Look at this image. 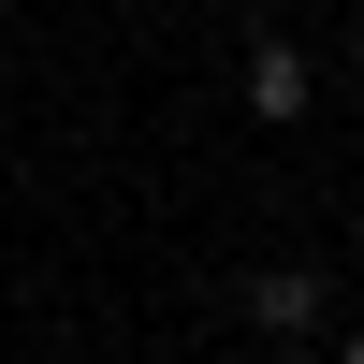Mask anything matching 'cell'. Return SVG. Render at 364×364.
<instances>
[{
	"label": "cell",
	"instance_id": "cell-1",
	"mask_svg": "<svg viewBox=\"0 0 364 364\" xmlns=\"http://www.w3.org/2000/svg\"><path fill=\"white\" fill-rule=\"evenodd\" d=\"M233 306H248V336H262V350L336 336V277H321V262H248V291H233Z\"/></svg>",
	"mask_w": 364,
	"mask_h": 364
},
{
	"label": "cell",
	"instance_id": "cell-2",
	"mask_svg": "<svg viewBox=\"0 0 364 364\" xmlns=\"http://www.w3.org/2000/svg\"><path fill=\"white\" fill-rule=\"evenodd\" d=\"M233 102H248V117H262V132H291V117H306V102H321V58H306V44H291V29H262V44H248V58H233Z\"/></svg>",
	"mask_w": 364,
	"mask_h": 364
},
{
	"label": "cell",
	"instance_id": "cell-3",
	"mask_svg": "<svg viewBox=\"0 0 364 364\" xmlns=\"http://www.w3.org/2000/svg\"><path fill=\"white\" fill-rule=\"evenodd\" d=\"M336 350H350V364H364V321H336Z\"/></svg>",
	"mask_w": 364,
	"mask_h": 364
},
{
	"label": "cell",
	"instance_id": "cell-4",
	"mask_svg": "<svg viewBox=\"0 0 364 364\" xmlns=\"http://www.w3.org/2000/svg\"><path fill=\"white\" fill-rule=\"evenodd\" d=\"M350 102H364V44H350Z\"/></svg>",
	"mask_w": 364,
	"mask_h": 364
}]
</instances>
